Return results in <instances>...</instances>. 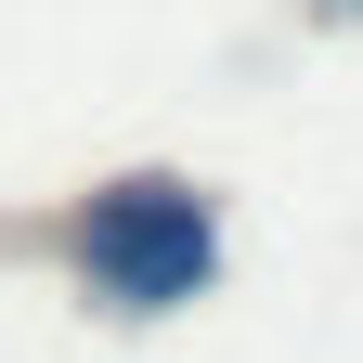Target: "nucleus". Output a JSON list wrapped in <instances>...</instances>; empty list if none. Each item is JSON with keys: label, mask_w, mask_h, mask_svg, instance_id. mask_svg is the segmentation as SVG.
<instances>
[{"label": "nucleus", "mask_w": 363, "mask_h": 363, "mask_svg": "<svg viewBox=\"0 0 363 363\" xmlns=\"http://www.w3.org/2000/svg\"><path fill=\"white\" fill-rule=\"evenodd\" d=\"M208 272H220V208H208V182H104V195L78 208V286L104 298V311H182V298H208Z\"/></svg>", "instance_id": "1"}, {"label": "nucleus", "mask_w": 363, "mask_h": 363, "mask_svg": "<svg viewBox=\"0 0 363 363\" xmlns=\"http://www.w3.org/2000/svg\"><path fill=\"white\" fill-rule=\"evenodd\" d=\"M325 13H363V0H325Z\"/></svg>", "instance_id": "2"}]
</instances>
